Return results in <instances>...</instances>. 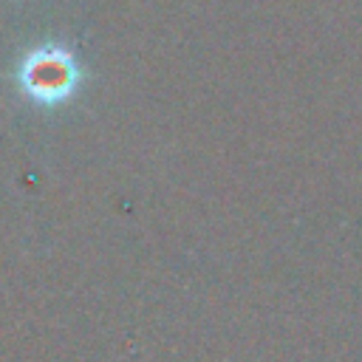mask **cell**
Returning a JSON list of instances; mask_svg holds the SVG:
<instances>
[{"mask_svg":"<svg viewBox=\"0 0 362 362\" xmlns=\"http://www.w3.org/2000/svg\"><path fill=\"white\" fill-rule=\"evenodd\" d=\"M20 88L40 105H57L68 99L79 85V65L71 51L59 45H40L20 62Z\"/></svg>","mask_w":362,"mask_h":362,"instance_id":"1","label":"cell"}]
</instances>
